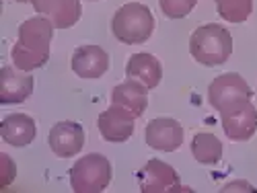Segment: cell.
<instances>
[{
    "label": "cell",
    "instance_id": "1",
    "mask_svg": "<svg viewBox=\"0 0 257 193\" xmlns=\"http://www.w3.org/2000/svg\"><path fill=\"white\" fill-rule=\"evenodd\" d=\"M54 37V23L48 17L27 19L19 27V39L13 46L11 58L15 66L23 72L46 66L50 60V46Z\"/></svg>",
    "mask_w": 257,
    "mask_h": 193
},
{
    "label": "cell",
    "instance_id": "2",
    "mask_svg": "<svg viewBox=\"0 0 257 193\" xmlns=\"http://www.w3.org/2000/svg\"><path fill=\"white\" fill-rule=\"evenodd\" d=\"M189 52L202 66H220L232 54V37L222 25H202L191 33Z\"/></svg>",
    "mask_w": 257,
    "mask_h": 193
},
{
    "label": "cell",
    "instance_id": "3",
    "mask_svg": "<svg viewBox=\"0 0 257 193\" xmlns=\"http://www.w3.org/2000/svg\"><path fill=\"white\" fill-rule=\"evenodd\" d=\"M111 31L121 44H144L155 31V17L146 5L127 3L113 15Z\"/></svg>",
    "mask_w": 257,
    "mask_h": 193
},
{
    "label": "cell",
    "instance_id": "4",
    "mask_svg": "<svg viewBox=\"0 0 257 193\" xmlns=\"http://www.w3.org/2000/svg\"><path fill=\"white\" fill-rule=\"evenodd\" d=\"M251 97H253L251 87L245 82V78L241 74H234V72L220 74L218 78H214L210 82V87H208L210 105L220 115L237 109V107H241L245 103H249Z\"/></svg>",
    "mask_w": 257,
    "mask_h": 193
},
{
    "label": "cell",
    "instance_id": "5",
    "mask_svg": "<svg viewBox=\"0 0 257 193\" xmlns=\"http://www.w3.org/2000/svg\"><path fill=\"white\" fill-rule=\"evenodd\" d=\"M111 181V164L103 154H87L70 168V185L76 193H99Z\"/></svg>",
    "mask_w": 257,
    "mask_h": 193
},
{
    "label": "cell",
    "instance_id": "6",
    "mask_svg": "<svg viewBox=\"0 0 257 193\" xmlns=\"http://www.w3.org/2000/svg\"><path fill=\"white\" fill-rule=\"evenodd\" d=\"M138 183L142 193H165V191H181L183 187L179 185V175L175 168L159 160L151 158L140 170H138Z\"/></svg>",
    "mask_w": 257,
    "mask_h": 193
},
{
    "label": "cell",
    "instance_id": "7",
    "mask_svg": "<svg viewBox=\"0 0 257 193\" xmlns=\"http://www.w3.org/2000/svg\"><path fill=\"white\" fill-rule=\"evenodd\" d=\"M134 121H136V115L132 111L111 103L109 109L99 115L97 125L101 136L107 142H125L134 134Z\"/></svg>",
    "mask_w": 257,
    "mask_h": 193
},
{
    "label": "cell",
    "instance_id": "8",
    "mask_svg": "<svg viewBox=\"0 0 257 193\" xmlns=\"http://www.w3.org/2000/svg\"><path fill=\"white\" fill-rule=\"evenodd\" d=\"M52 152L60 158H70L78 154L84 146V130L76 121H58L48 136Z\"/></svg>",
    "mask_w": 257,
    "mask_h": 193
},
{
    "label": "cell",
    "instance_id": "9",
    "mask_svg": "<svg viewBox=\"0 0 257 193\" xmlns=\"http://www.w3.org/2000/svg\"><path fill=\"white\" fill-rule=\"evenodd\" d=\"M146 144L155 150L173 152L183 144V127L171 117H157L146 125Z\"/></svg>",
    "mask_w": 257,
    "mask_h": 193
},
{
    "label": "cell",
    "instance_id": "10",
    "mask_svg": "<svg viewBox=\"0 0 257 193\" xmlns=\"http://www.w3.org/2000/svg\"><path fill=\"white\" fill-rule=\"evenodd\" d=\"M33 76L13 68V66H5L3 74H0V103L3 105H17L29 99V95L33 93Z\"/></svg>",
    "mask_w": 257,
    "mask_h": 193
},
{
    "label": "cell",
    "instance_id": "11",
    "mask_svg": "<svg viewBox=\"0 0 257 193\" xmlns=\"http://www.w3.org/2000/svg\"><path fill=\"white\" fill-rule=\"evenodd\" d=\"M33 9L48 17L56 29H68L80 19V0H29Z\"/></svg>",
    "mask_w": 257,
    "mask_h": 193
},
{
    "label": "cell",
    "instance_id": "12",
    "mask_svg": "<svg viewBox=\"0 0 257 193\" xmlns=\"http://www.w3.org/2000/svg\"><path fill=\"white\" fill-rule=\"evenodd\" d=\"M72 70L80 78H101L109 70V56L99 46H80L72 54Z\"/></svg>",
    "mask_w": 257,
    "mask_h": 193
},
{
    "label": "cell",
    "instance_id": "13",
    "mask_svg": "<svg viewBox=\"0 0 257 193\" xmlns=\"http://www.w3.org/2000/svg\"><path fill=\"white\" fill-rule=\"evenodd\" d=\"M224 134L234 142H245L257 132V109L253 103H245L228 113H222Z\"/></svg>",
    "mask_w": 257,
    "mask_h": 193
},
{
    "label": "cell",
    "instance_id": "14",
    "mask_svg": "<svg viewBox=\"0 0 257 193\" xmlns=\"http://www.w3.org/2000/svg\"><path fill=\"white\" fill-rule=\"evenodd\" d=\"M0 136L11 146L23 148L29 146L37 136V125L31 115L27 113H13L7 115L0 123Z\"/></svg>",
    "mask_w": 257,
    "mask_h": 193
},
{
    "label": "cell",
    "instance_id": "15",
    "mask_svg": "<svg viewBox=\"0 0 257 193\" xmlns=\"http://www.w3.org/2000/svg\"><path fill=\"white\" fill-rule=\"evenodd\" d=\"M125 76L144 84L151 91L159 87L163 78V66L153 54H134L125 64Z\"/></svg>",
    "mask_w": 257,
    "mask_h": 193
},
{
    "label": "cell",
    "instance_id": "16",
    "mask_svg": "<svg viewBox=\"0 0 257 193\" xmlns=\"http://www.w3.org/2000/svg\"><path fill=\"white\" fill-rule=\"evenodd\" d=\"M111 103L123 107V109L132 111L136 117H140L146 111V105H148V89L144 84L127 78L125 82L117 84L111 91Z\"/></svg>",
    "mask_w": 257,
    "mask_h": 193
},
{
    "label": "cell",
    "instance_id": "17",
    "mask_svg": "<svg viewBox=\"0 0 257 193\" xmlns=\"http://www.w3.org/2000/svg\"><path fill=\"white\" fill-rule=\"evenodd\" d=\"M191 152H194V158L202 164H216L222 158V144L214 134L202 132L191 140Z\"/></svg>",
    "mask_w": 257,
    "mask_h": 193
},
{
    "label": "cell",
    "instance_id": "18",
    "mask_svg": "<svg viewBox=\"0 0 257 193\" xmlns=\"http://www.w3.org/2000/svg\"><path fill=\"white\" fill-rule=\"evenodd\" d=\"M218 15L230 23H243L253 11V0H216Z\"/></svg>",
    "mask_w": 257,
    "mask_h": 193
},
{
    "label": "cell",
    "instance_id": "19",
    "mask_svg": "<svg viewBox=\"0 0 257 193\" xmlns=\"http://www.w3.org/2000/svg\"><path fill=\"white\" fill-rule=\"evenodd\" d=\"M161 11L169 19H183L187 17L194 7L198 5V0H159Z\"/></svg>",
    "mask_w": 257,
    "mask_h": 193
},
{
    "label": "cell",
    "instance_id": "20",
    "mask_svg": "<svg viewBox=\"0 0 257 193\" xmlns=\"http://www.w3.org/2000/svg\"><path fill=\"white\" fill-rule=\"evenodd\" d=\"M0 160H3V168H5V175H3V183H0V187H9L17 175V168H15V162L9 154H3L0 156Z\"/></svg>",
    "mask_w": 257,
    "mask_h": 193
},
{
    "label": "cell",
    "instance_id": "21",
    "mask_svg": "<svg viewBox=\"0 0 257 193\" xmlns=\"http://www.w3.org/2000/svg\"><path fill=\"white\" fill-rule=\"evenodd\" d=\"M17 3H29V0H17Z\"/></svg>",
    "mask_w": 257,
    "mask_h": 193
}]
</instances>
